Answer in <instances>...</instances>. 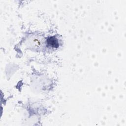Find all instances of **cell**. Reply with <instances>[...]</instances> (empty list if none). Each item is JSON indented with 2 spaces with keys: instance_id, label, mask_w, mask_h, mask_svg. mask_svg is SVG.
<instances>
[{
  "instance_id": "obj_1",
  "label": "cell",
  "mask_w": 126,
  "mask_h": 126,
  "mask_svg": "<svg viewBox=\"0 0 126 126\" xmlns=\"http://www.w3.org/2000/svg\"><path fill=\"white\" fill-rule=\"evenodd\" d=\"M47 43L51 47L54 48H57L59 46L57 39L54 36L49 37L47 39Z\"/></svg>"
}]
</instances>
